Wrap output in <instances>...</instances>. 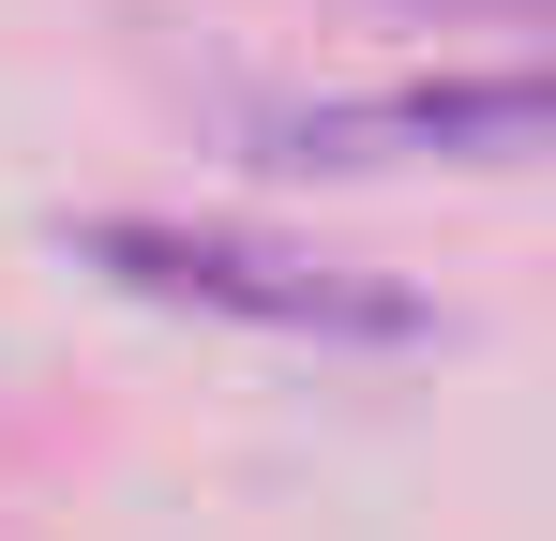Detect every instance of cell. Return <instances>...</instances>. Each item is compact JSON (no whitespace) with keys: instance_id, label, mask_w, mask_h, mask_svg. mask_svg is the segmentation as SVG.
I'll list each match as a JSON object with an SVG mask.
<instances>
[{"instance_id":"1","label":"cell","mask_w":556,"mask_h":541,"mask_svg":"<svg viewBox=\"0 0 556 541\" xmlns=\"http://www.w3.org/2000/svg\"><path fill=\"white\" fill-rule=\"evenodd\" d=\"M91 256L151 301H195V316H256V331H421V301L391 286H346L331 256H286V241H241V226H166V211H105Z\"/></svg>"},{"instance_id":"2","label":"cell","mask_w":556,"mask_h":541,"mask_svg":"<svg viewBox=\"0 0 556 541\" xmlns=\"http://www.w3.org/2000/svg\"><path fill=\"white\" fill-rule=\"evenodd\" d=\"M271 166H391V151H542L556 136V61H496V76H406V90H362V105H286L256 121Z\"/></svg>"}]
</instances>
